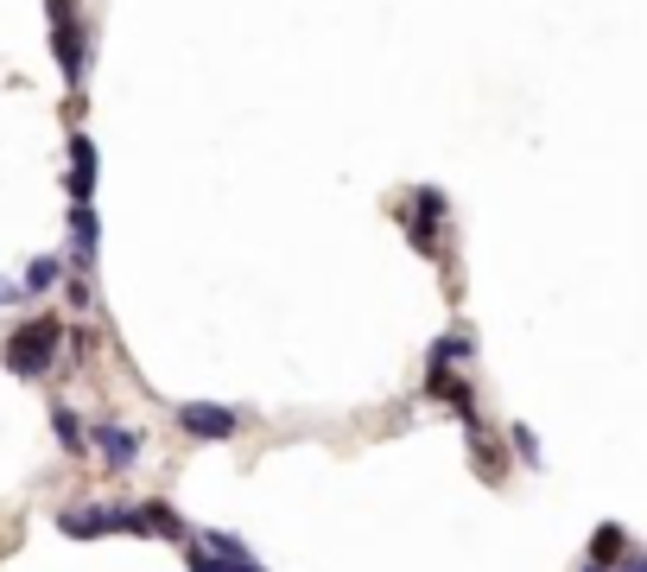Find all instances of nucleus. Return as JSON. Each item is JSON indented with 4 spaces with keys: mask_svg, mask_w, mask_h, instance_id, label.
<instances>
[{
    "mask_svg": "<svg viewBox=\"0 0 647 572\" xmlns=\"http://www.w3.org/2000/svg\"><path fill=\"white\" fill-rule=\"evenodd\" d=\"M71 204H89L96 197V141L89 134H71Z\"/></svg>",
    "mask_w": 647,
    "mask_h": 572,
    "instance_id": "obj_6",
    "label": "nucleus"
},
{
    "mask_svg": "<svg viewBox=\"0 0 647 572\" xmlns=\"http://www.w3.org/2000/svg\"><path fill=\"white\" fill-rule=\"evenodd\" d=\"M13 300H26V293H20V280H0V305H13Z\"/></svg>",
    "mask_w": 647,
    "mask_h": 572,
    "instance_id": "obj_14",
    "label": "nucleus"
},
{
    "mask_svg": "<svg viewBox=\"0 0 647 572\" xmlns=\"http://www.w3.org/2000/svg\"><path fill=\"white\" fill-rule=\"evenodd\" d=\"M628 547H635V540H628V528H622V522H603V528L590 534V567L610 572V560H622Z\"/></svg>",
    "mask_w": 647,
    "mask_h": 572,
    "instance_id": "obj_7",
    "label": "nucleus"
},
{
    "mask_svg": "<svg viewBox=\"0 0 647 572\" xmlns=\"http://www.w3.org/2000/svg\"><path fill=\"white\" fill-rule=\"evenodd\" d=\"M96 242H102L96 210H89V204H71V248H76V255H96Z\"/></svg>",
    "mask_w": 647,
    "mask_h": 572,
    "instance_id": "obj_8",
    "label": "nucleus"
},
{
    "mask_svg": "<svg viewBox=\"0 0 647 572\" xmlns=\"http://www.w3.org/2000/svg\"><path fill=\"white\" fill-rule=\"evenodd\" d=\"M51 7V51L64 64V83L83 76V26H76V0H45Z\"/></svg>",
    "mask_w": 647,
    "mask_h": 572,
    "instance_id": "obj_3",
    "label": "nucleus"
},
{
    "mask_svg": "<svg viewBox=\"0 0 647 572\" xmlns=\"http://www.w3.org/2000/svg\"><path fill=\"white\" fill-rule=\"evenodd\" d=\"M51 433H58V446H64V452H83V419H76L71 407H58V414H51Z\"/></svg>",
    "mask_w": 647,
    "mask_h": 572,
    "instance_id": "obj_10",
    "label": "nucleus"
},
{
    "mask_svg": "<svg viewBox=\"0 0 647 572\" xmlns=\"http://www.w3.org/2000/svg\"><path fill=\"white\" fill-rule=\"evenodd\" d=\"M58 343H64V325H58V318H26V325L7 338V369L20 381H38L58 363Z\"/></svg>",
    "mask_w": 647,
    "mask_h": 572,
    "instance_id": "obj_1",
    "label": "nucleus"
},
{
    "mask_svg": "<svg viewBox=\"0 0 647 572\" xmlns=\"http://www.w3.org/2000/svg\"><path fill=\"white\" fill-rule=\"evenodd\" d=\"M184 567H191V572H229L222 560H210V553H204V547H197L191 534H184Z\"/></svg>",
    "mask_w": 647,
    "mask_h": 572,
    "instance_id": "obj_11",
    "label": "nucleus"
},
{
    "mask_svg": "<svg viewBox=\"0 0 647 572\" xmlns=\"http://www.w3.org/2000/svg\"><path fill=\"white\" fill-rule=\"evenodd\" d=\"M615 572H647V560H642V553H635V547H628V553L615 560Z\"/></svg>",
    "mask_w": 647,
    "mask_h": 572,
    "instance_id": "obj_13",
    "label": "nucleus"
},
{
    "mask_svg": "<svg viewBox=\"0 0 647 572\" xmlns=\"http://www.w3.org/2000/svg\"><path fill=\"white\" fill-rule=\"evenodd\" d=\"M179 426L191 433V439L216 446V439H235L242 414H235V407H216V401H184V407H179Z\"/></svg>",
    "mask_w": 647,
    "mask_h": 572,
    "instance_id": "obj_4",
    "label": "nucleus"
},
{
    "mask_svg": "<svg viewBox=\"0 0 647 572\" xmlns=\"http://www.w3.org/2000/svg\"><path fill=\"white\" fill-rule=\"evenodd\" d=\"M58 273H64V267H58V255H38V261L26 267V280H20V293H26V300L51 293V287H58Z\"/></svg>",
    "mask_w": 647,
    "mask_h": 572,
    "instance_id": "obj_9",
    "label": "nucleus"
},
{
    "mask_svg": "<svg viewBox=\"0 0 647 572\" xmlns=\"http://www.w3.org/2000/svg\"><path fill=\"white\" fill-rule=\"evenodd\" d=\"M83 446H96V458H102L108 471H134L146 439L134 433V426H89V433H83Z\"/></svg>",
    "mask_w": 647,
    "mask_h": 572,
    "instance_id": "obj_5",
    "label": "nucleus"
},
{
    "mask_svg": "<svg viewBox=\"0 0 647 572\" xmlns=\"http://www.w3.org/2000/svg\"><path fill=\"white\" fill-rule=\"evenodd\" d=\"M514 452H521V464H539V446H534V433H527V426H514Z\"/></svg>",
    "mask_w": 647,
    "mask_h": 572,
    "instance_id": "obj_12",
    "label": "nucleus"
},
{
    "mask_svg": "<svg viewBox=\"0 0 647 572\" xmlns=\"http://www.w3.org/2000/svg\"><path fill=\"white\" fill-rule=\"evenodd\" d=\"M58 528L71 540H96V534H146V515L134 502H89V509H64Z\"/></svg>",
    "mask_w": 647,
    "mask_h": 572,
    "instance_id": "obj_2",
    "label": "nucleus"
}]
</instances>
